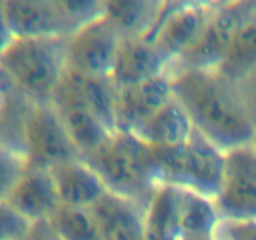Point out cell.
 Returning <instances> with one entry per match:
<instances>
[{"label": "cell", "mask_w": 256, "mask_h": 240, "mask_svg": "<svg viewBox=\"0 0 256 240\" xmlns=\"http://www.w3.org/2000/svg\"><path fill=\"white\" fill-rule=\"evenodd\" d=\"M172 95L192 119L195 130L228 152L254 145L256 126L236 85L216 70H184L172 75Z\"/></svg>", "instance_id": "cell-1"}, {"label": "cell", "mask_w": 256, "mask_h": 240, "mask_svg": "<svg viewBox=\"0 0 256 240\" xmlns=\"http://www.w3.org/2000/svg\"><path fill=\"white\" fill-rule=\"evenodd\" d=\"M110 192L146 210L159 185L152 170V148L130 132L116 130L96 152L82 159Z\"/></svg>", "instance_id": "cell-2"}, {"label": "cell", "mask_w": 256, "mask_h": 240, "mask_svg": "<svg viewBox=\"0 0 256 240\" xmlns=\"http://www.w3.org/2000/svg\"><path fill=\"white\" fill-rule=\"evenodd\" d=\"M68 36L14 38L0 58V70L28 98L49 104L68 66Z\"/></svg>", "instance_id": "cell-3"}, {"label": "cell", "mask_w": 256, "mask_h": 240, "mask_svg": "<svg viewBox=\"0 0 256 240\" xmlns=\"http://www.w3.org/2000/svg\"><path fill=\"white\" fill-rule=\"evenodd\" d=\"M158 185H174L214 200L225 176V152L194 130L186 142L152 146Z\"/></svg>", "instance_id": "cell-4"}, {"label": "cell", "mask_w": 256, "mask_h": 240, "mask_svg": "<svg viewBox=\"0 0 256 240\" xmlns=\"http://www.w3.org/2000/svg\"><path fill=\"white\" fill-rule=\"evenodd\" d=\"M256 9L255 2H222L199 39L165 69L169 76L184 70H214L226 55L234 35Z\"/></svg>", "instance_id": "cell-5"}, {"label": "cell", "mask_w": 256, "mask_h": 240, "mask_svg": "<svg viewBox=\"0 0 256 240\" xmlns=\"http://www.w3.org/2000/svg\"><path fill=\"white\" fill-rule=\"evenodd\" d=\"M220 4L165 2L156 22L142 39L152 42L169 65L199 39Z\"/></svg>", "instance_id": "cell-6"}, {"label": "cell", "mask_w": 256, "mask_h": 240, "mask_svg": "<svg viewBox=\"0 0 256 240\" xmlns=\"http://www.w3.org/2000/svg\"><path fill=\"white\" fill-rule=\"evenodd\" d=\"M24 152L28 168L50 170L82 160L52 105L34 102L24 122Z\"/></svg>", "instance_id": "cell-7"}, {"label": "cell", "mask_w": 256, "mask_h": 240, "mask_svg": "<svg viewBox=\"0 0 256 240\" xmlns=\"http://www.w3.org/2000/svg\"><path fill=\"white\" fill-rule=\"evenodd\" d=\"M214 204L222 219L256 222V149L225 152V176Z\"/></svg>", "instance_id": "cell-8"}, {"label": "cell", "mask_w": 256, "mask_h": 240, "mask_svg": "<svg viewBox=\"0 0 256 240\" xmlns=\"http://www.w3.org/2000/svg\"><path fill=\"white\" fill-rule=\"evenodd\" d=\"M122 40L119 32L102 15L68 36V66L110 79Z\"/></svg>", "instance_id": "cell-9"}, {"label": "cell", "mask_w": 256, "mask_h": 240, "mask_svg": "<svg viewBox=\"0 0 256 240\" xmlns=\"http://www.w3.org/2000/svg\"><path fill=\"white\" fill-rule=\"evenodd\" d=\"M2 4L14 38L70 36L74 34L60 0H6Z\"/></svg>", "instance_id": "cell-10"}, {"label": "cell", "mask_w": 256, "mask_h": 240, "mask_svg": "<svg viewBox=\"0 0 256 240\" xmlns=\"http://www.w3.org/2000/svg\"><path fill=\"white\" fill-rule=\"evenodd\" d=\"M172 98V78L165 72L135 85L115 89L118 130L134 132Z\"/></svg>", "instance_id": "cell-11"}, {"label": "cell", "mask_w": 256, "mask_h": 240, "mask_svg": "<svg viewBox=\"0 0 256 240\" xmlns=\"http://www.w3.org/2000/svg\"><path fill=\"white\" fill-rule=\"evenodd\" d=\"M50 104L59 115L82 160L96 152L114 134L89 108L62 85L56 88Z\"/></svg>", "instance_id": "cell-12"}, {"label": "cell", "mask_w": 256, "mask_h": 240, "mask_svg": "<svg viewBox=\"0 0 256 240\" xmlns=\"http://www.w3.org/2000/svg\"><path fill=\"white\" fill-rule=\"evenodd\" d=\"M6 202L30 222L46 220L60 205L50 170L28 168L14 185Z\"/></svg>", "instance_id": "cell-13"}, {"label": "cell", "mask_w": 256, "mask_h": 240, "mask_svg": "<svg viewBox=\"0 0 256 240\" xmlns=\"http://www.w3.org/2000/svg\"><path fill=\"white\" fill-rule=\"evenodd\" d=\"M90 209L102 240H144L145 209L138 202L109 190Z\"/></svg>", "instance_id": "cell-14"}, {"label": "cell", "mask_w": 256, "mask_h": 240, "mask_svg": "<svg viewBox=\"0 0 256 240\" xmlns=\"http://www.w3.org/2000/svg\"><path fill=\"white\" fill-rule=\"evenodd\" d=\"M166 65L152 42L142 38H122L110 80L115 89L130 86L162 74Z\"/></svg>", "instance_id": "cell-15"}, {"label": "cell", "mask_w": 256, "mask_h": 240, "mask_svg": "<svg viewBox=\"0 0 256 240\" xmlns=\"http://www.w3.org/2000/svg\"><path fill=\"white\" fill-rule=\"evenodd\" d=\"M50 174L62 204L92 208L109 192L99 174L82 160H74L52 168Z\"/></svg>", "instance_id": "cell-16"}, {"label": "cell", "mask_w": 256, "mask_h": 240, "mask_svg": "<svg viewBox=\"0 0 256 240\" xmlns=\"http://www.w3.org/2000/svg\"><path fill=\"white\" fill-rule=\"evenodd\" d=\"M59 85L89 108L110 132H116L115 88L112 80L85 74L66 66Z\"/></svg>", "instance_id": "cell-17"}, {"label": "cell", "mask_w": 256, "mask_h": 240, "mask_svg": "<svg viewBox=\"0 0 256 240\" xmlns=\"http://www.w3.org/2000/svg\"><path fill=\"white\" fill-rule=\"evenodd\" d=\"M184 189L159 185L145 210L144 240H182V210Z\"/></svg>", "instance_id": "cell-18"}, {"label": "cell", "mask_w": 256, "mask_h": 240, "mask_svg": "<svg viewBox=\"0 0 256 240\" xmlns=\"http://www.w3.org/2000/svg\"><path fill=\"white\" fill-rule=\"evenodd\" d=\"M194 130L189 114L172 95L159 112L132 132L152 146H175L186 142Z\"/></svg>", "instance_id": "cell-19"}, {"label": "cell", "mask_w": 256, "mask_h": 240, "mask_svg": "<svg viewBox=\"0 0 256 240\" xmlns=\"http://www.w3.org/2000/svg\"><path fill=\"white\" fill-rule=\"evenodd\" d=\"M164 2L156 0L104 2V15L122 38H144L156 22Z\"/></svg>", "instance_id": "cell-20"}, {"label": "cell", "mask_w": 256, "mask_h": 240, "mask_svg": "<svg viewBox=\"0 0 256 240\" xmlns=\"http://www.w3.org/2000/svg\"><path fill=\"white\" fill-rule=\"evenodd\" d=\"M218 72L236 85L256 72V9L236 30Z\"/></svg>", "instance_id": "cell-21"}, {"label": "cell", "mask_w": 256, "mask_h": 240, "mask_svg": "<svg viewBox=\"0 0 256 240\" xmlns=\"http://www.w3.org/2000/svg\"><path fill=\"white\" fill-rule=\"evenodd\" d=\"M220 218L214 200L184 189L182 210V240H214Z\"/></svg>", "instance_id": "cell-22"}, {"label": "cell", "mask_w": 256, "mask_h": 240, "mask_svg": "<svg viewBox=\"0 0 256 240\" xmlns=\"http://www.w3.org/2000/svg\"><path fill=\"white\" fill-rule=\"evenodd\" d=\"M45 222L60 240H102L99 222L90 208L60 202Z\"/></svg>", "instance_id": "cell-23"}, {"label": "cell", "mask_w": 256, "mask_h": 240, "mask_svg": "<svg viewBox=\"0 0 256 240\" xmlns=\"http://www.w3.org/2000/svg\"><path fill=\"white\" fill-rule=\"evenodd\" d=\"M26 169L25 152L0 142V202L6 200L14 185Z\"/></svg>", "instance_id": "cell-24"}, {"label": "cell", "mask_w": 256, "mask_h": 240, "mask_svg": "<svg viewBox=\"0 0 256 240\" xmlns=\"http://www.w3.org/2000/svg\"><path fill=\"white\" fill-rule=\"evenodd\" d=\"M34 222L20 214L6 200L0 202V240H25Z\"/></svg>", "instance_id": "cell-25"}, {"label": "cell", "mask_w": 256, "mask_h": 240, "mask_svg": "<svg viewBox=\"0 0 256 240\" xmlns=\"http://www.w3.org/2000/svg\"><path fill=\"white\" fill-rule=\"evenodd\" d=\"M214 240H256V222L222 219L215 230Z\"/></svg>", "instance_id": "cell-26"}, {"label": "cell", "mask_w": 256, "mask_h": 240, "mask_svg": "<svg viewBox=\"0 0 256 240\" xmlns=\"http://www.w3.org/2000/svg\"><path fill=\"white\" fill-rule=\"evenodd\" d=\"M25 240H60L56 235L52 232L50 226L45 220L34 222L32 232L28 235Z\"/></svg>", "instance_id": "cell-27"}, {"label": "cell", "mask_w": 256, "mask_h": 240, "mask_svg": "<svg viewBox=\"0 0 256 240\" xmlns=\"http://www.w3.org/2000/svg\"><path fill=\"white\" fill-rule=\"evenodd\" d=\"M12 39H14V36H12V32H10L9 26H8L4 10H2V4L0 2V58H2V52H5V49L12 42Z\"/></svg>", "instance_id": "cell-28"}, {"label": "cell", "mask_w": 256, "mask_h": 240, "mask_svg": "<svg viewBox=\"0 0 256 240\" xmlns=\"http://www.w3.org/2000/svg\"><path fill=\"white\" fill-rule=\"evenodd\" d=\"M254 146H255V149H256V140H255V142H254Z\"/></svg>", "instance_id": "cell-29"}]
</instances>
